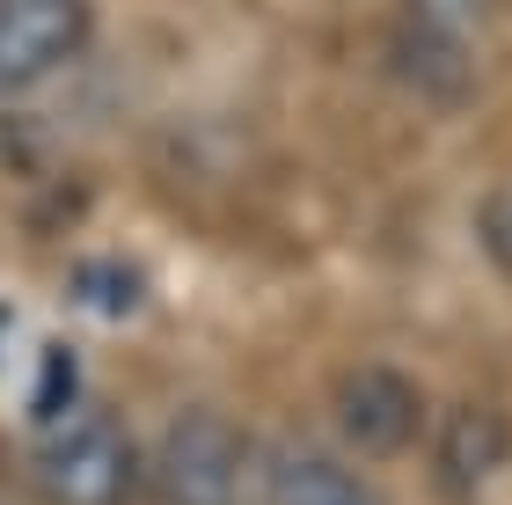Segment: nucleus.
Here are the masks:
<instances>
[{"label":"nucleus","instance_id":"nucleus-1","mask_svg":"<svg viewBox=\"0 0 512 505\" xmlns=\"http://www.w3.org/2000/svg\"><path fill=\"white\" fill-rule=\"evenodd\" d=\"M30 476L52 505H125L139 491V440L118 410H66L37 440Z\"/></svg>","mask_w":512,"mask_h":505},{"label":"nucleus","instance_id":"nucleus-2","mask_svg":"<svg viewBox=\"0 0 512 505\" xmlns=\"http://www.w3.org/2000/svg\"><path fill=\"white\" fill-rule=\"evenodd\" d=\"M249 432L213 403H191L161 425L154 447V498L161 505H249Z\"/></svg>","mask_w":512,"mask_h":505},{"label":"nucleus","instance_id":"nucleus-3","mask_svg":"<svg viewBox=\"0 0 512 505\" xmlns=\"http://www.w3.org/2000/svg\"><path fill=\"white\" fill-rule=\"evenodd\" d=\"M330 425L366 462H395V454H410L417 432H425V388H417L403 366H352V374H337V388H330Z\"/></svg>","mask_w":512,"mask_h":505},{"label":"nucleus","instance_id":"nucleus-4","mask_svg":"<svg viewBox=\"0 0 512 505\" xmlns=\"http://www.w3.org/2000/svg\"><path fill=\"white\" fill-rule=\"evenodd\" d=\"M96 37V0H0V96L66 74Z\"/></svg>","mask_w":512,"mask_h":505},{"label":"nucleus","instance_id":"nucleus-5","mask_svg":"<svg viewBox=\"0 0 512 505\" xmlns=\"http://www.w3.org/2000/svg\"><path fill=\"white\" fill-rule=\"evenodd\" d=\"M249 505H381V491L337 447L278 440L249 462Z\"/></svg>","mask_w":512,"mask_h":505},{"label":"nucleus","instance_id":"nucleus-6","mask_svg":"<svg viewBox=\"0 0 512 505\" xmlns=\"http://www.w3.org/2000/svg\"><path fill=\"white\" fill-rule=\"evenodd\" d=\"M403 8H410V30L425 37V44H439V52H461V44H469V30L498 8V0H403Z\"/></svg>","mask_w":512,"mask_h":505},{"label":"nucleus","instance_id":"nucleus-7","mask_svg":"<svg viewBox=\"0 0 512 505\" xmlns=\"http://www.w3.org/2000/svg\"><path fill=\"white\" fill-rule=\"evenodd\" d=\"M66 410H74V352H66V344H52V352H44V388L30 396V418L59 425Z\"/></svg>","mask_w":512,"mask_h":505},{"label":"nucleus","instance_id":"nucleus-8","mask_svg":"<svg viewBox=\"0 0 512 505\" xmlns=\"http://www.w3.org/2000/svg\"><path fill=\"white\" fill-rule=\"evenodd\" d=\"M0 323H8V308H0Z\"/></svg>","mask_w":512,"mask_h":505}]
</instances>
